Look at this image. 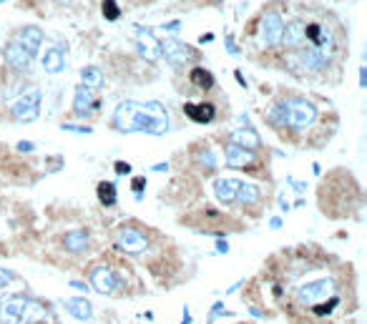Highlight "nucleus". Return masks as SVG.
Returning <instances> with one entry per match:
<instances>
[{
	"mask_svg": "<svg viewBox=\"0 0 367 324\" xmlns=\"http://www.w3.org/2000/svg\"><path fill=\"white\" fill-rule=\"evenodd\" d=\"M113 126L121 133H149V136H166L169 113L159 101H123L113 111Z\"/></svg>",
	"mask_w": 367,
	"mask_h": 324,
	"instance_id": "nucleus-1",
	"label": "nucleus"
},
{
	"mask_svg": "<svg viewBox=\"0 0 367 324\" xmlns=\"http://www.w3.org/2000/svg\"><path fill=\"white\" fill-rule=\"evenodd\" d=\"M48 309L26 294H6L0 297V324H43Z\"/></svg>",
	"mask_w": 367,
	"mask_h": 324,
	"instance_id": "nucleus-2",
	"label": "nucleus"
},
{
	"mask_svg": "<svg viewBox=\"0 0 367 324\" xmlns=\"http://www.w3.org/2000/svg\"><path fill=\"white\" fill-rule=\"evenodd\" d=\"M339 291H342V284L334 276H317V279H307L302 284H297L292 289V302L302 312H310L312 307L339 297Z\"/></svg>",
	"mask_w": 367,
	"mask_h": 324,
	"instance_id": "nucleus-3",
	"label": "nucleus"
},
{
	"mask_svg": "<svg viewBox=\"0 0 367 324\" xmlns=\"http://www.w3.org/2000/svg\"><path fill=\"white\" fill-rule=\"evenodd\" d=\"M317 106L305 96H290L284 99V128L290 131H310L317 123Z\"/></svg>",
	"mask_w": 367,
	"mask_h": 324,
	"instance_id": "nucleus-4",
	"label": "nucleus"
},
{
	"mask_svg": "<svg viewBox=\"0 0 367 324\" xmlns=\"http://www.w3.org/2000/svg\"><path fill=\"white\" fill-rule=\"evenodd\" d=\"M40 101H43V94H40V88H30V91H23L18 96V101L13 104L11 116L13 121L18 123H33L35 118L40 116Z\"/></svg>",
	"mask_w": 367,
	"mask_h": 324,
	"instance_id": "nucleus-5",
	"label": "nucleus"
},
{
	"mask_svg": "<svg viewBox=\"0 0 367 324\" xmlns=\"http://www.w3.org/2000/svg\"><path fill=\"white\" fill-rule=\"evenodd\" d=\"M162 55L174 68H184V66H189V63H196L201 58L199 50H196L194 45L184 43V40H179V38L162 40Z\"/></svg>",
	"mask_w": 367,
	"mask_h": 324,
	"instance_id": "nucleus-6",
	"label": "nucleus"
},
{
	"mask_svg": "<svg viewBox=\"0 0 367 324\" xmlns=\"http://www.w3.org/2000/svg\"><path fill=\"white\" fill-rule=\"evenodd\" d=\"M282 28H284L282 13L274 11V8L264 11L259 18V43L264 48H277L282 43Z\"/></svg>",
	"mask_w": 367,
	"mask_h": 324,
	"instance_id": "nucleus-7",
	"label": "nucleus"
},
{
	"mask_svg": "<svg viewBox=\"0 0 367 324\" xmlns=\"http://www.w3.org/2000/svg\"><path fill=\"white\" fill-rule=\"evenodd\" d=\"M151 247L149 234L144 229H136V226H126L123 224L121 229L116 231V249L126 254H144L146 249Z\"/></svg>",
	"mask_w": 367,
	"mask_h": 324,
	"instance_id": "nucleus-8",
	"label": "nucleus"
},
{
	"mask_svg": "<svg viewBox=\"0 0 367 324\" xmlns=\"http://www.w3.org/2000/svg\"><path fill=\"white\" fill-rule=\"evenodd\" d=\"M91 286H94L98 294H118V289H123V279L116 274L113 267L108 264H98L91 269Z\"/></svg>",
	"mask_w": 367,
	"mask_h": 324,
	"instance_id": "nucleus-9",
	"label": "nucleus"
},
{
	"mask_svg": "<svg viewBox=\"0 0 367 324\" xmlns=\"http://www.w3.org/2000/svg\"><path fill=\"white\" fill-rule=\"evenodd\" d=\"M224 161H227V169L254 171V166L259 164V156H256V151L242 149L237 143H227V146H224Z\"/></svg>",
	"mask_w": 367,
	"mask_h": 324,
	"instance_id": "nucleus-10",
	"label": "nucleus"
},
{
	"mask_svg": "<svg viewBox=\"0 0 367 324\" xmlns=\"http://www.w3.org/2000/svg\"><path fill=\"white\" fill-rule=\"evenodd\" d=\"M101 111V101L96 99V91L89 86H76V96H73V113L78 118H86L89 113H98Z\"/></svg>",
	"mask_w": 367,
	"mask_h": 324,
	"instance_id": "nucleus-11",
	"label": "nucleus"
},
{
	"mask_svg": "<svg viewBox=\"0 0 367 324\" xmlns=\"http://www.w3.org/2000/svg\"><path fill=\"white\" fill-rule=\"evenodd\" d=\"M3 61H6L8 68H13V71H28L30 63H33V55L23 48L21 43H16V40L11 38L6 43V48H3Z\"/></svg>",
	"mask_w": 367,
	"mask_h": 324,
	"instance_id": "nucleus-12",
	"label": "nucleus"
},
{
	"mask_svg": "<svg viewBox=\"0 0 367 324\" xmlns=\"http://www.w3.org/2000/svg\"><path fill=\"white\" fill-rule=\"evenodd\" d=\"M136 48H139V53L149 63L162 58V40H156L154 30H149V28H139L136 30Z\"/></svg>",
	"mask_w": 367,
	"mask_h": 324,
	"instance_id": "nucleus-13",
	"label": "nucleus"
},
{
	"mask_svg": "<svg viewBox=\"0 0 367 324\" xmlns=\"http://www.w3.org/2000/svg\"><path fill=\"white\" fill-rule=\"evenodd\" d=\"M184 116H186L189 121L199 123V126H206V123H212L214 118H217V106L209 104V101H201V104L186 101V104H184Z\"/></svg>",
	"mask_w": 367,
	"mask_h": 324,
	"instance_id": "nucleus-14",
	"label": "nucleus"
},
{
	"mask_svg": "<svg viewBox=\"0 0 367 324\" xmlns=\"http://www.w3.org/2000/svg\"><path fill=\"white\" fill-rule=\"evenodd\" d=\"M13 40L21 43L23 48L28 50V53L35 58L38 50H40V45H43V30H40L38 26H26V28H21L16 35H13Z\"/></svg>",
	"mask_w": 367,
	"mask_h": 324,
	"instance_id": "nucleus-15",
	"label": "nucleus"
},
{
	"mask_svg": "<svg viewBox=\"0 0 367 324\" xmlns=\"http://www.w3.org/2000/svg\"><path fill=\"white\" fill-rule=\"evenodd\" d=\"M282 43L292 50H300L302 45H305V21H302V18H295V21L284 23Z\"/></svg>",
	"mask_w": 367,
	"mask_h": 324,
	"instance_id": "nucleus-16",
	"label": "nucleus"
},
{
	"mask_svg": "<svg viewBox=\"0 0 367 324\" xmlns=\"http://www.w3.org/2000/svg\"><path fill=\"white\" fill-rule=\"evenodd\" d=\"M239 179H232V176H222L214 181V194H217L219 203L222 206H232L237 201V191H239Z\"/></svg>",
	"mask_w": 367,
	"mask_h": 324,
	"instance_id": "nucleus-17",
	"label": "nucleus"
},
{
	"mask_svg": "<svg viewBox=\"0 0 367 324\" xmlns=\"http://www.w3.org/2000/svg\"><path fill=\"white\" fill-rule=\"evenodd\" d=\"M40 66L48 76H58V73L66 71V50L53 45V48H45L43 58H40Z\"/></svg>",
	"mask_w": 367,
	"mask_h": 324,
	"instance_id": "nucleus-18",
	"label": "nucleus"
},
{
	"mask_svg": "<svg viewBox=\"0 0 367 324\" xmlns=\"http://www.w3.org/2000/svg\"><path fill=\"white\" fill-rule=\"evenodd\" d=\"M63 309L71 314L73 319L78 322H91L94 319V304L89 302L86 297H71V299H63Z\"/></svg>",
	"mask_w": 367,
	"mask_h": 324,
	"instance_id": "nucleus-19",
	"label": "nucleus"
},
{
	"mask_svg": "<svg viewBox=\"0 0 367 324\" xmlns=\"http://www.w3.org/2000/svg\"><path fill=\"white\" fill-rule=\"evenodd\" d=\"M227 143H237L242 149L249 151H259L261 149V136L254 131V128H234L227 136Z\"/></svg>",
	"mask_w": 367,
	"mask_h": 324,
	"instance_id": "nucleus-20",
	"label": "nucleus"
},
{
	"mask_svg": "<svg viewBox=\"0 0 367 324\" xmlns=\"http://www.w3.org/2000/svg\"><path fill=\"white\" fill-rule=\"evenodd\" d=\"M63 247L71 254H84L91 249V234L86 229H73L63 237Z\"/></svg>",
	"mask_w": 367,
	"mask_h": 324,
	"instance_id": "nucleus-21",
	"label": "nucleus"
},
{
	"mask_svg": "<svg viewBox=\"0 0 367 324\" xmlns=\"http://www.w3.org/2000/svg\"><path fill=\"white\" fill-rule=\"evenodd\" d=\"M261 196H264V191H261L259 184H239V191H237V201L244 206V209H252V206H256V203H261Z\"/></svg>",
	"mask_w": 367,
	"mask_h": 324,
	"instance_id": "nucleus-22",
	"label": "nucleus"
},
{
	"mask_svg": "<svg viewBox=\"0 0 367 324\" xmlns=\"http://www.w3.org/2000/svg\"><path fill=\"white\" fill-rule=\"evenodd\" d=\"M189 83L196 88V91H212L214 86H217V78L212 76V71H206L204 66H194L189 71Z\"/></svg>",
	"mask_w": 367,
	"mask_h": 324,
	"instance_id": "nucleus-23",
	"label": "nucleus"
},
{
	"mask_svg": "<svg viewBox=\"0 0 367 324\" xmlns=\"http://www.w3.org/2000/svg\"><path fill=\"white\" fill-rule=\"evenodd\" d=\"M96 191H98L101 206H106V209H113V206L118 203V189H116V184H113V181H101Z\"/></svg>",
	"mask_w": 367,
	"mask_h": 324,
	"instance_id": "nucleus-24",
	"label": "nucleus"
},
{
	"mask_svg": "<svg viewBox=\"0 0 367 324\" xmlns=\"http://www.w3.org/2000/svg\"><path fill=\"white\" fill-rule=\"evenodd\" d=\"M81 81H84V86L98 91V88H103V83H106V76H103V71H101V68L86 66V68H81Z\"/></svg>",
	"mask_w": 367,
	"mask_h": 324,
	"instance_id": "nucleus-25",
	"label": "nucleus"
},
{
	"mask_svg": "<svg viewBox=\"0 0 367 324\" xmlns=\"http://www.w3.org/2000/svg\"><path fill=\"white\" fill-rule=\"evenodd\" d=\"M194 159H196V164H199V169H204L206 174H212V171L219 169L217 154H214V149H209V146H204V149H196Z\"/></svg>",
	"mask_w": 367,
	"mask_h": 324,
	"instance_id": "nucleus-26",
	"label": "nucleus"
},
{
	"mask_svg": "<svg viewBox=\"0 0 367 324\" xmlns=\"http://www.w3.org/2000/svg\"><path fill=\"white\" fill-rule=\"evenodd\" d=\"M103 18H106V21H118V18H121V8H118V3L116 0H103Z\"/></svg>",
	"mask_w": 367,
	"mask_h": 324,
	"instance_id": "nucleus-27",
	"label": "nucleus"
},
{
	"mask_svg": "<svg viewBox=\"0 0 367 324\" xmlns=\"http://www.w3.org/2000/svg\"><path fill=\"white\" fill-rule=\"evenodd\" d=\"M224 314H229L227 307H224V302H214V307L209 309V314H206V324H214L219 317H224Z\"/></svg>",
	"mask_w": 367,
	"mask_h": 324,
	"instance_id": "nucleus-28",
	"label": "nucleus"
},
{
	"mask_svg": "<svg viewBox=\"0 0 367 324\" xmlns=\"http://www.w3.org/2000/svg\"><path fill=\"white\" fill-rule=\"evenodd\" d=\"M131 189H134V194H136V201H144L146 176H134V179H131Z\"/></svg>",
	"mask_w": 367,
	"mask_h": 324,
	"instance_id": "nucleus-29",
	"label": "nucleus"
},
{
	"mask_svg": "<svg viewBox=\"0 0 367 324\" xmlns=\"http://www.w3.org/2000/svg\"><path fill=\"white\" fill-rule=\"evenodd\" d=\"M61 131H66V133H81V136H91V133H94V128H91V126H78V123H63Z\"/></svg>",
	"mask_w": 367,
	"mask_h": 324,
	"instance_id": "nucleus-30",
	"label": "nucleus"
},
{
	"mask_svg": "<svg viewBox=\"0 0 367 324\" xmlns=\"http://www.w3.org/2000/svg\"><path fill=\"white\" fill-rule=\"evenodd\" d=\"M224 48H227V53H229V55H234V58H239V55H242L239 45H237V40H234V35H232V33L224 35Z\"/></svg>",
	"mask_w": 367,
	"mask_h": 324,
	"instance_id": "nucleus-31",
	"label": "nucleus"
},
{
	"mask_svg": "<svg viewBox=\"0 0 367 324\" xmlns=\"http://www.w3.org/2000/svg\"><path fill=\"white\" fill-rule=\"evenodd\" d=\"M287 184H290V186L295 189V194H300V196L307 194V181H297L295 176H287Z\"/></svg>",
	"mask_w": 367,
	"mask_h": 324,
	"instance_id": "nucleus-32",
	"label": "nucleus"
},
{
	"mask_svg": "<svg viewBox=\"0 0 367 324\" xmlns=\"http://www.w3.org/2000/svg\"><path fill=\"white\" fill-rule=\"evenodd\" d=\"M131 169H134V166L128 164V161H116V164H113V171H116L118 176H128Z\"/></svg>",
	"mask_w": 367,
	"mask_h": 324,
	"instance_id": "nucleus-33",
	"label": "nucleus"
},
{
	"mask_svg": "<svg viewBox=\"0 0 367 324\" xmlns=\"http://www.w3.org/2000/svg\"><path fill=\"white\" fill-rule=\"evenodd\" d=\"M13 279H16V274H13V272H8V269H3V267H0V289H6V286L11 284Z\"/></svg>",
	"mask_w": 367,
	"mask_h": 324,
	"instance_id": "nucleus-34",
	"label": "nucleus"
},
{
	"mask_svg": "<svg viewBox=\"0 0 367 324\" xmlns=\"http://www.w3.org/2000/svg\"><path fill=\"white\" fill-rule=\"evenodd\" d=\"M16 149L21 151V154H33V151H35V143L33 141H18Z\"/></svg>",
	"mask_w": 367,
	"mask_h": 324,
	"instance_id": "nucleus-35",
	"label": "nucleus"
},
{
	"mask_svg": "<svg viewBox=\"0 0 367 324\" xmlns=\"http://www.w3.org/2000/svg\"><path fill=\"white\" fill-rule=\"evenodd\" d=\"M277 201H279V211H282V214H287V211H290V199H287V194L279 191L277 194Z\"/></svg>",
	"mask_w": 367,
	"mask_h": 324,
	"instance_id": "nucleus-36",
	"label": "nucleus"
},
{
	"mask_svg": "<svg viewBox=\"0 0 367 324\" xmlns=\"http://www.w3.org/2000/svg\"><path fill=\"white\" fill-rule=\"evenodd\" d=\"M162 30H166V33H179L181 30V21H171V23H164Z\"/></svg>",
	"mask_w": 367,
	"mask_h": 324,
	"instance_id": "nucleus-37",
	"label": "nucleus"
},
{
	"mask_svg": "<svg viewBox=\"0 0 367 324\" xmlns=\"http://www.w3.org/2000/svg\"><path fill=\"white\" fill-rule=\"evenodd\" d=\"M217 254H229V242L227 239H219L217 242Z\"/></svg>",
	"mask_w": 367,
	"mask_h": 324,
	"instance_id": "nucleus-38",
	"label": "nucleus"
},
{
	"mask_svg": "<svg viewBox=\"0 0 367 324\" xmlns=\"http://www.w3.org/2000/svg\"><path fill=\"white\" fill-rule=\"evenodd\" d=\"M249 314H252V317H256V319H264V317H267V312H261L259 307H249Z\"/></svg>",
	"mask_w": 367,
	"mask_h": 324,
	"instance_id": "nucleus-39",
	"label": "nucleus"
},
{
	"mask_svg": "<svg viewBox=\"0 0 367 324\" xmlns=\"http://www.w3.org/2000/svg\"><path fill=\"white\" fill-rule=\"evenodd\" d=\"M360 88H367V68H360Z\"/></svg>",
	"mask_w": 367,
	"mask_h": 324,
	"instance_id": "nucleus-40",
	"label": "nucleus"
},
{
	"mask_svg": "<svg viewBox=\"0 0 367 324\" xmlns=\"http://www.w3.org/2000/svg\"><path fill=\"white\" fill-rule=\"evenodd\" d=\"M269 226H272V229H282V219H279V216H272V219H269Z\"/></svg>",
	"mask_w": 367,
	"mask_h": 324,
	"instance_id": "nucleus-41",
	"label": "nucleus"
},
{
	"mask_svg": "<svg viewBox=\"0 0 367 324\" xmlns=\"http://www.w3.org/2000/svg\"><path fill=\"white\" fill-rule=\"evenodd\" d=\"M151 169H154V171H159V174H164V171H169V161H166V164H164V161H162V164L151 166Z\"/></svg>",
	"mask_w": 367,
	"mask_h": 324,
	"instance_id": "nucleus-42",
	"label": "nucleus"
},
{
	"mask_svg": "<svg viewBox=\"0 0 367 324\" xmlns=\"http://www.w3.org/2000/svg\"><path fill=\"white\" fill-rule=\"evenodd\" d=\"M71 286H73V289H78V291H86V289H89V286H86L84 281H76V279L71 281Z\"/></svg>",
	"mask_w": 367,
	"mask_h": 324,
	"instance_id": "nucleus-43",
	"label": "nucleus"
},
{
	"mask_svg": "<svg viewBox=\"0 0 367 324\" xmlns=\"http://www.w3.org/2000/svg\"><path fill=\"white\" fill-rule=\"evenodd\" d=\"M212 40H214V33H204L199 38V43H212Z\"/></svg>",
	"mask_w": 367,
	"mask_h": 324,
	"instance_id": "nucleus-44",
	"label": "nucleus"
},
{
	"mask_svg": "<svg viewBox=\"0 0 367 324\" xmlns=\"http://www.w3.org/2000/svg\"><path fill=\"white\" fill-rule=\"evenodd\" d=\"M234 76H237V81H239V83H242V86H244V88H247V78H244V76H242V71H237V73H234Z\"/></svg>",
	"mask_w": 367,
	"mask_h": 324,
	"instance_id": "nucleus-45",
	"label": "nucleus"
},
{
	"mask_svg": "<svg viewBox=\"0 0 367 324\" xmlns=\"http://www.w3.org/2000/svg\"><path fill=\"white\" fill-rule=\"evenodd\" d=\"M312 174L320 176V174H322V166H320V164H312Z\"/></svg>",
	"mask_w": 367,
	"mask_h": 324,
	"instance_id": "nucleus-46",
	"label": "nucleus"
},
{
	"mask_svg": "<svg viewBox=\"0 0 367 324\" xmlns=\"http://www.w3.org/2000/svg\"><path fill=\"white\" fill-rule=\"evenodd\" d=\"M181 324H191V314L184 309V319H181Z\"/></svg>",
	"mask_w": 367,
	"mask_h": 324,
	"instance_id": "nucleus-47",
	"label": "nucleus"
},
{
	"mask_svg": "<svg viewBox=\"0 0 367 324\" xmlns=\"http://www.w3.org/2000/svg\"><path fill=\"white\" fill-rule=\"evenodd\" d=\"M53 3H58V6H71L73 0H53Z\"/></svg>",
	"mask_w": 367,
	"mask_h": 324,
	"instance_id": "nucleus-48",
	"label": "nucleus"
},
{
	"mask_svg": "<svg viewBox=\"0 0 367 324\" xmlns=\"http://www.w3.org/2000/svg\"><path fill=\"white\" fill-rule=\"evenodd\" d=\"M214 3H224V0H214Z\"/></svg>",
	"mask_w": 367,
	"mask_h": 324,
	"instance_id": "nucleus-49",
	"label": "nucleus"
},
{
	"mask_svg": "<svg viewBox=\"0 0 367 324\" xmlns=\"http://www.w3.org/2000/svg\"><path fill=\"white\" fill-rule=\"evenodd\" d=\"M0 3H6V0H0Z\"/></svg>",
	"mask_w": 367,
	"mask_h": 324,
	"instance_id": "nucleus-50",
	"label": "nucleus"
}]
</instances>
